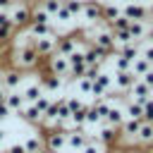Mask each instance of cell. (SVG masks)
Segmentation results:
<instances>
[{"instance_id": "10", "label": "cell", "mask_w": 153, "mask_h": 153, "mask_svg": "<svg viewBox=\"0 0 153 153\" xmlns=\"http://www.w3.org/2000/svg\"><path fill=\"white\" fill-rule=\"evenodd\" d=\"M67 65H69V72H67V79H81L86 74V62H84V55L81 50H74L72 55H67Z\"/></svg>"}, {"instance_id": "3", "label": "cell", "mask_w": 153, "mask_h": 153, "mask_svg": "<svg viewBox=\"0 0 153 153\" xmlns=\"http://www.w3.org/2000/svg\"><path fill=\"white\" fill-rule=\"evenodd\" d=\"M24 72H19V69H14V67H5V69H0V88L5 91V93H10V91H19L22 88V84H24Z\"/></svg>"}, {"instance_id": "34", "label": "cell", "mask_w": 153, "mask_h": 153, "mask_svg": "<svg viewBox=\"0 0 153 153\" xmlns=\"http://www.w3.org/2000/svg\"><path fill=\"white\" fill-rule=\"evenodd\" d=\"M14 2H17V0H0V10H2V12H7Z\"/></svg>"}, {"instance_id": "32", "label": "cell", "mask_w": 153, "mask_h": 153, "mask_svg": "<svg viewBox=\"0 0 153 153\" xmlns=\"http://www.w3.org/2000/svg\"><path fill=\"white\" fill-rule=\"evenodd\" d=\"M146 41H153V14L146 19Z\"/></svg>"}, {"instance_id": "22", "label": "cell", "mask_w": 153, "mask_h": 153, "mask_svg": "<svg viewBox=\"0 0 153 153\" xmlns=\"http://www.w3.org/2000/svg\"><path fill=\"white\" fill-rule=\"evenodd\" d=\"M134 143H139V146H143V148H146V146H153V124H151V122H141Z\"/></svg>"}, {"instance_id": "5", "label": "cell", "mask_w": 153, "mask_h": 153, "mask_svg": "<svg viewBox=\"0 0 153 153\" xmlns=\"http://www.w3.org/2000/svg\"><path fill=\"white\" fill-rule=\"evenodd\" d=\"M81 19L86 22V26L100 24V22H103V2H100V0H84Z\"/></svg>"}, {"instance_id": "4", "label": "cell", "mask_w": 153, "mask_h": 153, "mask_svg": "<svg viewBox=\"0 0 153 153\" xmlns=\"http://www.w3.org/2000/svg\"><path fill=\"white\" fill-rule=\"evenodd\" d=\"M88 136H91V134H88L86 129H67V131H65V151L79 153V151L86 146Z\"/></svg>"}, {"instance_id": "6", "label": "cell", "mask_w": 153, "mask_h": 153, "mask_svg": "<svg viewBox=\"0 0 153 153\" xmlns=\"http://www.w3.org/2000/svg\"><path fill=\"white\" fill-rule=\"evenodd\" d=\"M81 45H84V41L76 36V33H67V36H57L55 38V53L57 55H72L74 50H81Z\"/></svg>"}, {"instance_id": "1", "label": "cell", "mask_w": 153, "mask_h": 153, "mask_svg": "<svg viewBox=\"0 0 153 153\" xmlns=\"http://www.w3.org/2000/svg\"><path fill=\"white\" fill-rule=\"evenodd\" d=\"M41 55L33 50V45H17L10 50V67L19 69V72H31L41 65Z\"/></svg>"}, {"instance_id": "27", "label": "cell", "mask_w": 153, "mask_h": 153, "mask_svg": "<svg viewBox=\"0 0 153 153\" xmlns=\"http://www.w3.org/2000/svg\"><path fill=\"white\" fill-rule=\"evenodd\" d=\"M151 67H153V65H151V62H148L146 57H141V55L131 60V72H134L136 76H141V74H146V72H148Z\"/></svg>"}, {"instance_id": "29", "label": "cell", "mask_w": 153, "mask_h": 153, "mask_svg": "<svg viewBox=\"0 0 153 153\" xmlns=\"http://www.w3.org/2000/svg\"><path fill=\"white\" fill-rule=\"evenodd\" d=\"M74 86H76V91H79L81 96H91L93 81H91V79H86V76H81V79H74Z\"/></svg>"}, {"instance_id": "17", "label": "cell", "mask_w": 153, "mask_h": 153, "mask_svg": "<svg viewBox=\"0 0 153 153\" xmlns=\"http://www.w3.org/2000/svg\"><path fill=\"white\" fill-rule=\"evenodd\" d=\"M122 100L117 98L112 105H110V110L105 112V117H103V124H110V127H115V129H120V124L124 122V112H122V105H120Z\"/></svg>"}, {"instance_id": "25", "label": "cell", "mask_w": 153, "mask_h": 153, "mask_svg": "<svg viewBox=\"0 0 153 153\" xmlns=\"http://www.w3.org/2000/svg\"><path fill=\"white\" fill-rule=\"evenodd\" d=\"M122 14V5H117V2H110V5H103V22L108 24V22H112V19H117Z\"/></svg>"}, {"instance_id": "19", "label": "cell", "mask_w": 153, "mask_h": 153, "mask_svg": "<svg viewBox=\"0 0 153 153\" xmlns=\"http://www.w3.org/2000/svg\"><path fill=\"white\" fill-rule=\"evenodd\" d=\"M5 105H7V110H10V115H17L19 117V112L24 110V98H22V93L19 91H10V93H5Z\"/></svg>"}, {"instance_id": "26", "label": "cell", "mask_w": 153, "mask_h": 153, "mask_svg": "<svg viewBox=\"0 0 153 153\" xmlns=\"http://www.w3.org/2000/svg\"><path fill=\"white\" fill-rule=\"evenodd\" d=\"M79 153H108V148H105V146H103V143L91 134V136H88V141H86V146H84Z\"/></svg>"}, {"instance_id": "30", "label": "cell", "mask_w": 153, "mask_h": 153, "mask_svg": "<svg viewBox=\"0 0 153 153\" xmlns=\"http://www.w3.org/2000/svg\"><path fill=\"white\" fill-rule=\"evenodd\" d=\"M38 5H41V7H43V10H45V12L50 14V17H53V14H55V12L60 10L62 0H45V2H38Z\"/></svg>"}, {"instance_id": "23", "label": "cell", "mask_w": 153, "mask_h": 153, "mask_svg": "<svg viewBox=\"0 0 153 153\" xmlns=\"http://www.w3.org/2000/svg\"><path fill=\"white\" fill-rule=\"evenodd\" d=\"M127 31H129V36H131V41H136V43H141V41H146V22H129V26H127Z\"/></svg>"}, {"instance_id": "16", "label": "cell", "mask_w": 153, "mask_h": 153, "mask_svg": "<svg viewBox=\"0 0 153 153\" xmlns=\"http://www.w3.org/2000/svg\"><path fill=\"white\" fill-rule=\"evenodd\" d=\"M122 112H124V117H136V120H143V103L141 100H136V98H122Z\"/></svg>"}, {"instance_id": "18", "label": "cell", "mask_w": 153, "mask_h": 153, "mask_svg": "<svg viewBox=\"0 0 153 153\" xmlns=\"http://www.w3.org/2000/svg\"><path fill=\"white\" fill-rule=\"evenodd\" d=\"M55 38L57 36H43V38H33V50L41 57H48L55 53Z\"/></svg>"}, {"instance_id": "13", "label": "cell", "mask_w": 153, "mask_h": 153, "mask_svg": "<svg viewBox=\"0 0 153 153\" xmlns=\"http://www.w3.org/2000/svg\"><path fill=\"white\" fill-rule=\"evenodd\" d=\"M38 84H41V88H43L45 96H55V93L62 91V79L55 76V74H50V72L38 74Z\"/></svg>"}, {"instance_id": "33", "label": "cell", "mask_w": 153, "mask_h": 153, "mask_svg": "<svg viewBox=\"0 0 153 153\" xmlns=\"http://www.w3.org/2000/svg\"><path fill=\"white\" fill-rule=\"evenodd\" d=\"M2 153H26V151H24V146H22V143H12V146H7Z\"/></svg>"}, {"instance_id": "35", "label": "cell", "mask_w": 153, "mask_h": 153, "mask_svg": "<svg viewBox=\"0 0 153 153\" xmlns=\"http://www.w3.org/2000/svg\"><path fill=\"white\" fill-rule=\"evenodd\" d=\"M5 136H7V131H5V127H0V146H2V141H5Z\"/></svg>"}, {"instance_id": "37", "label": "cell", "mask_w": 153, "mask_h": 153, "mask_svg": "<svg viewBox=\"0 0 153 153\" xmlns=\"http://www.w3.org/2000/svg\"><path fill=\"white\" fill-rule=\"evenodd\" d=\"M122 2H131V0H122Z\"/></svg>"}, {"instance_id": "12", "label": "cell", "mask_w": 153, "mask_h": 153, "mask_svg": "<svg viewBox=\"0 0 153 153\" xmlns=\"http://www.w3.org/2000/svg\"><path fill=\"white\" fill-rule=\"evenodd\" d=\"M48 72L55 74V76H60V79H67V72H69L67 57L65 55H57V53L48 55Z\"/></svg>"}, {"instance_id": "21", "label": "cell", "mask_w": 153, "mask_h": 153, "mask_svg": "<svg viewBox=\"0 0 153 153\" xmlns=\"http://www.w3.org/2000/svg\"><path fill=\"white\" fill-rule=\"evenodd\" d=\"M22 146H24L26 153H41V151H43V134H41V131H31V134L22 141Z\"/></svg>"}, {"instance_id": "2", "label": "cell", "mask_w": 153, "mask_h": 153, "mask_svg": "<svg viewBox=\"0 0 153 153\" xmlns=\"http://www.w3.org/2000/svg\"><path fill=\"white\" fill-rule=\"evenodd\" d=\"M7 14H10L14 29H26L29 22H31V5H29L26 0H17V2L7 10Z\"/></svg>"}, {"instance_id": "7", "label": "cell", "mask_w": 153, "mask_h": 153, "mask_svg": "<svg viewBox=\"0 0 153 153\" xmlns=\"http://www.w3.org/2000/svg\"><path fill=\"white\" fill-rule=\"evenodd\" d=\"M122 14L129 19V22H146L153 12L143 5V2H139V0H131V2H124L122 5Z\"/></svg>"}, {"instance_id": "38", "label": "cell", "mask_w": 153, "mask_h": 153, "mask_svg": "<svg viewBox=\"0 0 153 153\" xmlns=\"http://www.w3.org/2000/svg\"><path fill=\"white\" fill-rule=\"evenodd\" d=\"M38 2H45V0H38Z\"/></svg>"}, {"instance_id": "11", "label": "cell", "mask_w": 153, "mask_h": 153, "mask_svg": "<svg viewBox=\"0 0 153 153\" xmlns=\"http://www.w3.org/2000/svg\"><path fill=\"white\" fill-rule=\"evenodd\" d=\"M120 129H115V127H110V124H98L96 127V139L105 146V148H112L115 143H120V134H117Z\"/></svg>"}, {"instance_id": "36", "label": "cell", "mask_w": 153, "mask_h": 153, "mask_svg": "<svg viewBox=\"0 0 153 153\" xmlns=\"http://www.w3.org/2000/svg\"><path fill=\"white\" fill-rule=\"evenodd\" d=\"M122 153H143V151H139V148H122Z\"/></svg>"}, {"instance_id": "8", "label": "cell", "mask_w": 153, "mask_h": 153, "mask_svg": "<svg viewBox=\"0 0 153 153\" xmlns=\"http://www.w3.org/2000/svg\"><path fill=\"white\" fill-rule=\"evenodd\" d=\"M43 151L65 153V129H50L48 134H43Z\"/></svg>"}, {"instance_id": "9", "label": "cell", "mask_w": 153, "mask_h": 153, "mask_svg": "<svg viewBox=\"0 0 153 153\" xmlns=\"http://www.w3.org/2000/svg\"><path fill=\"white\" fill-rule=\"evenodd\" d=\"M139 76L131 72V69H124V72H112V88L120 93V96H127L129 86L136 81Z\"/></svg>"}, {"instance_id": "31", "label": "cell", "mask_w": 153, "mask_h": 153, "mask_svg": "<svg viewBox=\"0 0 153 153\" xmlns=\"http://www.w3.org/2000/svg\"><path fill=\"white\" fill-rule=\"evenodd\" d=\"M139 79H141V81H143V84H146V86H148V88L153 91V67H151V69H148L146 74H141Z\"/></svg>"}, {"instance_id": "14", "label": "cell", "mask_w": 153, "mask_h": 153, "mask_svg": "<svg viewBox=\"0 0 153 153\" xmlns=\"http://www.w3.org/2000/svg\"><path fill=\"white\" fill-rule=\"evenodd\" d=\"M29 33L33 38H43V36H57V26L53 22H29Z\"/></svg>"}, {"instance_id": "15", "label": "cell", "mask_w": 153, "mask_h": 153, "mask_svg": "<svg viewBox=\"0 0 153 153\" xmlns=\"http://www.w3.org/2000/svg\"><path fill=\"white\" fill-rule=\"evenodd\" d=\"M141 122L143 120H136V117H124V122L120 124V141H134L136 139V131H139V127H141Z\"/></svg>"}, {"instance_id": "24", "label": "cell", "mask_w": 153, "mask_h": 153, "mask_svg": "<svg viewBox=\"0 0 153 153\" xmlns=\"http://www.w3.org/2000/svg\"><path fill=\"white\" fill-rule=\"evenodd\" d=\"M115 53H120V55H124V57L134 60V57H139V55H141V45H139L136 41H131V43H124V45H120Z\"/></svg>"}, {"instance_id": "28", "label": "cell", "mask_w": 153, "mask_h": 153, "mask_svg": "<svg viewBox=\"0 0 153 153\" xmlns=\"http://www.w3.org/2000/svg\"><path fill=\"white\" fill-rule=\"evenodd\" d=\"M62 7L72 14V19L81 17V10H84V0H62Z\"/></svg>"}, {"instance_id": "20", "label": "cell", "mask_w": 153, "mask_h": 153, "mask_svg": "<svg viewBox=\"0 0 153 153\" xmlns=\"http://www.w3.org/2000/svg\"><path fill=\"white\" fill-rule=\"evenodd\" d=\"M127 96H129V98H136V100H141V103H143L146 98H151V96H153V91H151V88H148V86H146L141 79H136V81L129 86Z\"/></svg>"}]
</instances>
